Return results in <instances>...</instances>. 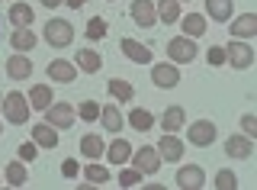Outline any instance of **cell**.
<instances>
[{
  "instance_id": "obj_1",
  "label": "cell",
  "mask_w": 257,
  "mask_h": 190,
  "mask_svg": "<svg viewBox=\"0 0 257 190\" xmlns=\"http://www.w3.org/2000/svg\"><path fill=\"white\" fill-rule=\"evenodd\" d=\"M42 36L52 49H68V45L74 42V26H71L68 20H48Z\"/></svg>"
},
{
  "instance_id": "obj_2",
  "label": "cell",
  "mask_w": 257,
  "mask_h": 190,
  "mask_svg": "<svg viewBox=\"0 0 257 190\" xmlns=\"http://www.w3.org/2000/svg\"><path fill=\"white\" fill-rule=\"evenodd\" d=\"M29 113H32V107H29V100L23 97L20 90H13V93H7V97H4V116H7V123L23 126V123L29 120Z\"/></svg>"
},
{
  "instance_id": "obj_3",
  "label": "cell",
  "mask_w": 257,
  "mask_h": 190,
  "mask_svg": "<svg viewBox=\"0 0 257 190\" xmlns=\"http://www.w3.org/2000/svg\"><path fill=\"white\" fill-rule=\"evenodd\" d=\"M196 42H193L190 36H177L167 42V55H171L174 65H190V61H196Z\"/></svg>"
},
{
  "instance_id": "obj_4",
  "label": "cell",
  "mask_w": 257,
  "mask_h": 190,
  "mask_svg": "<svg viewBox=\"0 0 257 190\" xmlns=\"http://www.w3.org/2000/svg\"><path fill=\"white\" fill-rule=\"evenodd\" d=\"M225 61H231L235 71H244L254 65V49L247 42H241V39H231V45L225 49Z\"/></svg>"
},
{
  "instance_id": "obj_5",
  "label": "cell",
  "mask_w": 257,
  "mask_h": 190,
  "mask_svg": "<svg viewBox=\"0 0 257 190\" xmlns=\"http://www.w3.org/2000/svg\"><path fill=\"white\" fill-rule=\"evenodd\" d=\"M128 13H132L135 26H142V29H155V23H158V7H155V0H132Z\"/></svg>"
},
{
  "instance_id": "obj_6",
  "label": "cell",
  "mask_w": 257,
  "mask_h": 190,
  "mask_svg": "<svg viewBox=\"0 0 257 190\" xmlns=\"http://www.w3.org/2000/svg\"><path fill=\"white\" fill-rule=\"evenodd\" d=\"M74 107L71 104H52L45 110V123L48 126H55V129H71L74 126Z\"/></svg>"
},
{
  "instance_id": "obj_7",
  "label": "cell",
  "mask_w": 257,
  "mask_h": 190,
  "mask_svg": "<svg viewBox=\"0 0 257 190\" xmlns=\"http://www.w3.org/2000/svg\"><path fill=\"white\" fill-rule=\"evenodd\" d=\"M177 187L180 190H199V187H206V174L199 164H183L180 171H177Z\"/></svg>"
},
{
  "instance_id": "obj_8",
  "label": "cell",
  "mask_w": 257,
  "mask_h": 190,
  "mask_svg": "<svg viewBox=\"0 0 257 190\" xmlns=\"http://www.w3.org/2000/svg\"><path fill=\"white\" fill-rule=\"evenodd\" d=\"M132 161H135V168H139L142 174H158L161 164H164V161H161V155H158V148H151V145L132 152Z\"/></svg>"
},
{
  "instance_id": "obj_9",
  "label": "cell",
  "mask_w": 257,
  "mask_h": 190,
  "mask_svg": "<svg viewBox=\"0 0 257 190\" xmlns=\"http://www.w3.org/2000/svg\"><path fill=\"white\" fill-rule=\"evenodd\" d=\"M158 155H161V161H180L183 158V142L174 136V132H164L158 142Z\"/></svg>"
},
{
  "instance_id": "obj_10",
  "label": "cell",
  "mask_w": 257,
  "mask_h": 190,
  "mask_svg": "<svg viewBox=\"0 0 257 190\" xmlns=\"http://www.w3.org/2000/svg\"><path fill=\"white\" fill-rule=\"evenodd\" d=\"M187 139L193 142V145L206 148V145H212V142H215V126L209 123V120H199V123H193V126H190Z\"/></svg>"
},
{
  "instance_id": "obj_11",
  "label": "cell",
  "mask_w": 257,
  "mask_h": 190,
  "mask_svg": "<svg viewBox=\"0 0 257 190\" xmlns=\"http://www.w3.org/2000/svg\"><path fill=\"white\" fill-rule=\"evenodd\" d=\"M225 155H231V158H251L254 155V139H247V136H228V139H225Z\"/></svg>"
},
{
  "instance_id": "obj_12",
  "label": "cell",
  "mask_w": 257,
  "mask_h": 190,
  "mask_svg": "<svg viewBox=\"0 0 257 190\" xmlns=\"http://www.w3.org/2000/svg\"><path fill=\"white\" fill-rule=\"evenodd\" d=\"M151 81H155V87L171 90V87L180 84V71H177L174 65H155V71H151Z\"/></svg>"
},
{
  "instance_id": "obj_13",
  "label": "cell",
  "mask_w": 257,
  "mask_h": 190,
  "mask_svg": "<svg viewBox=\"0 0 257 190\" xmlns=\"http://www.w3.org/2000/svg\"><path fill=\"white\" fill-rule=\"evenodd\" d=\"M122 52H125V58H132L135 65H151V58H155V55H151V49L148 45H142V42H135V39H122Z\"/></svg>"
},
{
  "instance_id": "obj_14",
  "label": "cell",
  "mask_w": 257,
  "mask_h": 190,
  "mask_svg": "<svg viewBox=\"0 0 257 190\" xmlns=\"http://www.w3.org/2000/svg\"><path fill=\"white\" fill-rule=\"evenodd\" d=\"M228 29H231L235 39H251V36H257V17H254V13H241V17L231 20Z\"/></svg>"
},
{
  "instance_id": "obj_15",
  "label": "cell",
  "mask_w": 257,
  "mask_h": 190,
  "mask_svg": "<svg viewBox=\"0 0 257 190\" xmlns=\"http://www.w3.org/2000/svg\"><path fill=\"white\" fill-rule=\"evenodd\" d=\"M48 77H52V81H58V84H71L77 77V68L71 65V61L55 58V61H48Z\"/></svg>"
},
{
  "instance_id": "obj_16",
  "label": "cell",
  "mask_w": 257,
  "mask_h": 190,
  "mask_svg": "<svg viewBox=\"0 0 257 190\" xmlns=\"http://www.w3.org/2000/svg\"><path fill=\"white\" fill-rule=\"evenodd\" d=\"M7 74H10L13 81H26L32 74V61L26 55H10V58H7Z\"/></svg>"
},
{
  "instance_id": "obj_17",
  "label": "cell",
  "mask_w": 257,
  "mask_h": 190,
  "mask_svg": "<svg viewBox=\"0 0 257 190\" xmlns=\"http://www.w3.org/2000/svg\"><path fill=\"white\" fill-rule=\"evenodd\" d=\"M32 142H36L39 148H58V129L48 123H39L36 129H32Z\"/></svg>"
},
{
  "instance_id": "obj_18",
  "label": "cell",
  "mask_w": 257,
  "mask_h": 190,
  "mask_svg": "<svg viewBox=\"0 0 257 190\" xmlns=\"http://www.w3.org/2000/svg\"><path fill=\"white\" fill-rule=\"evenodd\" d=\"M187 126V113H183V107H167L164 116H161V129L164 132H177Z\"/></svg>"
},
{
  "instance_id": "obj_19",
  "label": "cell",
  "mask_w": 257,
  "mask_h": 190,
  "mask_svg": "<svg viewBox=\"0 0 257 190\" xmlns=\"http://www.w3.org/2000/svg\"><path fill=\"white\" fill-rule=\"evenodd\" d=\"M52 104H55V97H52V87H48V84H36L29 90V107L32 110H42V113H45Z\"/></svg>"
},
{
  "instance_id": "obj_20",
  "label": "cell",
  "mask_w": 257,
  "mask_h": 190,
  "mask_svg": "<svg viewBox=\"0 0 257 190\" xmlns=\"http://www.w3.org/2000/svg\"><path fill=\"white\" fill-rule=\"evenodd\" d=\"M103 155L109 158V164H125V161H128V155H132V145H128L125 139H112Z\"/></svg>"
},
{
  "instance_id": "obj_21",
  "label": "cell",
  "mask_w": 257,
  "mask_h": 190,
  "mask_svg": "<svg viewBox=\"0 0 257 190\" xmlns=\"http://www.w3.org/2000/svg\"><path fill=\"white\" fill-rule=\"evenodd\" d=\"M10 45L16 52H32L36 49V33H32L29 26H20V29H13V36H10Z\"/></svg>"
},
{
  "instance_id": "obj_22",
  "label": "cell",
  "mask_w": 257,
  "mask_h": 190,
  "mask_svg": "<svg viewBox=\"0 0 257 190\" xmlns=\"http://www.w3.org/2000/svg\"><path fill=\"white\" fill-rule=\"evenodd\" d=\"M100 120H103V129H106V132H119V129H122V123H125L116 104L100 107Z\"/></svg>"
},
{
  "instance_id": "obj_23",
  "label": "cell",
  "mask_w": 257,
  "mask_h": 190,
  "mask_svg": "<svg viewBox=\"0 0 257 190\" xmlns=\"http://www.w3.org/2000/svg\"><path fill=\"white\" fill-rule=\"evenodd\" d=\"M231 4H235V0H206V13L215 23H228L231 20Z\"/></svg>"
},
{
  "instance_id": "obj_24",
  "label": "cell",
  "mask_w": 257,
  "mask_h": 190,
  "mask_svg": "<svg viewBox=\"0 0 257 190\" xmlns=\"http://www.w3.org/2000/svg\"><path fill=\"white\" fill-rule=\"evenodd\" d=\"M180 29H183V36H190V39L206 36V17H203V13H187Z\"/></svg>"
},
{
  "instance_id": "obj_25",
  "label": "cell",
  "mask_w": 257,
  "mask_h": 190,
  "mask_svg": "<svg viewBox=\"0 0 257 190\" xmlns=\"http://www.w3.org/2000/svg\"><path fill=\"white\" fill-rule=\"evenodd\" d=\"M128 126L139 129V132H148V129H155V116H151L148 110L135 107V110H128Z\"/></svg>"
},
{
  "instance_id": "obj_26",
  "label": "cell",
  "mask_w": 257,
  "mask_h": 190,
  "mask_svg": "<svg viewBox=\"0 0 257 190\" xmlns=\"http://www.w3.org/2000/svg\"><path fill=\"white\" fill-rule=\"evenodd\" d=\"M4 177H7V184H10V187H23L29 180L26 161H10V164H7V171H4Z\"/></svg>"
},
{
  "instance_id": "obj_27",
  "label": "cell",
  "mask_w": 257,
  "mask_h": 190,
  "mask_svg": "<svg viewBox=\"0 0 257 190\" xmlns=\"http://www.w3.org/2000/svg\"><path fill=\"white\" fill-rule=\"evenodd\" d=\"M103 152H106V148H103V139H100V136H93V132H87V136L80 139V155H87L90 161H96V158H100Z\"/></svg>"
},
{
  "instance_id": "obj_28",
  "label": "cell",
  "mask_w": 257,
  "mask_h": 190,
  "mask_svg": "<svg viewBox=\"0 0 257 190\" xmlns=\"http://www.w3.org/2000/svg\"><path fill=\"white\" fill-rule=\"evenodd\" d=\"M100 65H103V61H100V55H96L93 49H80V52H77V68H80V71L96 74V71H100Z\"/></svg>"
},
{
  "instance_id": "obj_29",
  "label": "cell",
  "mask_w": 257,
  "mask_h": 190,
  "mask_svg": "<svg viewBox=\"0 0 257 190\" xmlns=\"http://www.w3.org/2000/svg\"><path fill=\"white\" fill-rule=\"evenodd\" d=\"M158 20L161 23H177L180 20V4H177V0H158Z\"/></svg>"
},
{
  "instance_id": "obj_30",
  "label": "cell",
  "mask_w": 257,
  "mask_h": 190,
  "mask_svg": "<svg viewBox=\"0 0 257 190\" xmlns=\"http://www.w3.org/2000/svg\"><path fill=\"white\" fill-rule=\"evenodd\" d=\"M10 23H13L16 29H20V26H29V23H32V7L29 4H13L10 7Z\"/></svg>"
},
{
  "instance_id": "obj_31",
  "label": "cell",
  "mask_w": 257,
  "mask_h": 190,
  "mask_svg": "<svg viewBox=\"0 0 257 190\" xmlns=\"http://www.w3.org/2000/svg\"><path fill=\"white\" fill-rule=\"evenodd\" d=\"M109 93L119 100V104H128V100L135 97V87L128 81H109Z\"/></svg>"
},
{
  "instance_id": "obj_32",
  "label": "cell",
  "mask_w": 257,
  "mask_h": 190,
  "mask_svg": "<svg viewBox=\"0 0 257 190\" xmlns=\"http://www.w3.org/2000/svg\"><path fill=\"white\" fill-rule=\"evenodd\" d=\"M84 177L90 180V184L103 187V184H106V180H109V171L103 168V164H87V168H84Z\"/></svg>"
},
{
  "instance_id": "obj_33",
  "label": "cell",
  "mask_w": 257,
  "mask_h": 190,
  "mask_svg": "<svg viewBox=\"0 0 257 190\" xmlns=\"http://www.w3.org/2000/svg\"><path fill=\"white\" fill-rule=\"evenodd\" d=\"M77 116H80L84 123H96V120H100V104L84 100V104H80V110H77Z\"/></svg>"
},
{
  "instance_id": "obj_34",
  "label": "cell",
  "mask_w": 257,
  "mask_h": 190,
  "mask_svg": "<svg viewBox=\"0 0 257 190\" xmlns=\"http://www.w3.org/2000/svg\"><path fill=\"white\" fill-rule=\"evenodd\" d=\"M103 36H106V20L93 17L90 23H87V39H93V42H96V39H103Z\"/></svg>"
},
{
  "instance_id": "obj_35",
  "label": "cell",
  "mask_w": 257,
  "mask_h": 190,
  "mask_svg": "<svg viewBox=\"0 0 257 190\" xmlns=\"http://www.w3.org/2000/svg\"><path fill=\"white\" fill-rule=\"evenodd\" d=\"M215 187H219V190H235L238 187V177L231 171H219V174H215Z\"/></svg>"
},
{
  "instance_id": "obj_36",
  "label": "cell",
  "mask_w": 257,
  "mask_h": 190,
  "mask_svg": "<svg viewBox=\"0 0 257 190\" xmlns=\"http://www.w3.org/2000/svg\"><path fill=\"white\" fill-rule=\"evenodd\" d=\"M139 180H142V171H139V168H125L122 174H119V184H122L125 190H128V187H135Z\"/></svg>"
},
{
  "instance_id": "obj_37",
  "label": "cell",
  "mask_w": 257,
  "mask_h": 190,
  "mask_svg": "<svg viewBox=\"0 0 257 190\" xmlns=\"http://www.w3.org/2000/svg\"><path fill=\"white\" fill-rule=\"evenodd\" d=\"M241 129H244V136H247V139H257V116L244 113V116H241Z\"/></svg>"
},
{
  "instance_id": "obj_38",
  "label": "cell",
  "mask_w": 257,
  "mask_h": 190,
  "mask_svg": "<svg viewBox=\"0 0 257 190\" xmlns=\"http://www.w3.org/2000/svg\"><path fill=\"white\" fill-rule=\"evenodd\" d=\"M36 148H39L36 142H23V145H20V161H26V164L36 161Z\"/></svg>"
},
{
  "instance_id": "obj_39",
  "label": "cell",
  "mask_w": 257,
  "mask_h": 190,
  "mask_svg": "<svg viewBox=\"0 0 257 190\" xmlns=\"http://www.w3.org/2000/svg\"><path fill=\"white\" fill-rule=\"evenodd\" d=\"M209 65H212V68L225 65V49H222V45H212V49H209Z\"/></svg>"
},
{
  "instance_id": "obj_40",
  "label": "cell",
  "mask_w": 257,
  "mask_h": 190,
  "mask_svg": "<svg viewBox=\"0 0 257 190\" xmlns=\"http://www.w3.org/2000/svg\"><path fill=\"white\" fill-rule=\"evenodd\" d=\"M61 174H64V177H77V161H74V158H68V161L61 164Z\"/></svg>"
},
{
  "instance_id": "obj_41",
  "label": "cell",
  "mask_w": 257,
  "mask_h": 190,
  "mask_svg": "<svg viewBox=\"0 0 257 190\" xmlns=\"http://www.w3.org/2000/svg\"><path fill=\"white\" fill-rule=\"evenodd\" d=\"M64 4H68V7H71V10H80V7H84V4H87V0H64Z\"/></svg>"
},
{
  "instance_id": "obj_42",
  "label": "cell",
  "mask_w": 257,
  "mask_h": 190,
  "mask_svg": "<svg viewBox=\"0 0 257 190\" xmlns=\"http://www.w3.org/2000/svg\"><path fill=\"white\" fill-rule=\"evenodd\" d=\"M64 0H42V7H48V10H55V7H61Z\"/></svg>"
},
{
  "instance_id": "obj_43",
  "label": "cell",
  "mask_w": 257,
  "mask_h": 190,
  "mask_svg": "<svg viewBox=\"0 0 257 190\" xmlns=\"http://www.w3.org/2000/svg\"><path fill=\"white\" fill-rule=\"evenodd\" d=\"M177 4H187V0H177Z\"/></svg>"
},
{
  "instance_id": "obj_44",
  "label": "cell",
  "mask_w": 257,
  "mask_h": 190,
  "mask_svg": "<svg viewBox=\"0 0 257 190\" xmlns=\"http://www.w3.org/2000/svg\"><path fill=\"white\" fill-rule=\"evenodd\" d=\"M0 110H4V100H0Z\"/></svg>"
}]
</instances>
